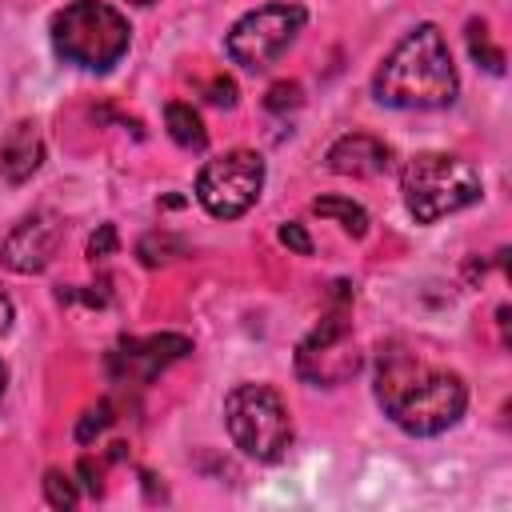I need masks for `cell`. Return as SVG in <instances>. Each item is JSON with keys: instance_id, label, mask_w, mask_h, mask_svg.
<instances>
[{"instance_id": "6da1fadb", "label": "cell", "mask_w": 512, "mask_h": 512, "mask_svg": "<svg viewBox=\"0 0 512 512\" xmlns=\"http://www.w3.org/2000/svg\"><path fill=\"white\" fill-rule=\"evenodd\" d=\"M376 400L404 432L436 436L460 420L468 392L456 372L436 368L424 356L388 344L380 348V364H376Z\"/></svg>"}, {"instance_id": "7a4b0ae2", "label": "cell", "mask_w": 512, "mask_h": 512, "mask_svg": "<svg viewBox=\"0 0 512 512\" xmlns=\"http://www.w3.org/2000/svg\"><path fill=\"white\" fill-rule=\"evenodd\" d=\"M372 96L388 108H444L456 96V64L436 24L412 28L376 68Z\"/></svg>"}, {"instance_id": "3957f363", "label": "cell", "mask_w": 512, "mask_h": 512, "mask_svg": "<svg viewBox=\"0 0 512 512\" xmlns=\"http://www.w3.org/2000/svg\"><path fill=\"white\" fill-rule=\"evenodd\" d=\"M132 44L128 20L104 4V0H72L52 16V48L60 60L88 68V72H108Z\"/></svg>"}, {"instance_id": "277c9868", "label": "cell", "mask_w": 512, "mask_h": 512, "mask_svg": "<svg viewBox=\"0 0 512 512\" xmlns=\"http://www.w3.org/2000/svg\"><path fill=\"white\" fill-rule=\"evenodd\" d=\"M480 188H484L480 172L468 160L448 156V152H420L404 164V176H400V192L416 224H432L448 212L476 204Z\"/></svg>"}, {"instance_id": "5b68a950", "label": "cell", "mask_w": 512, "mask_h": 512, "mask_svg": "<svg viewBox=\"0 0 512 512\" xmlns=\"http://www.w3.org/2000/svg\"><path fill=\"white\" fill-rule=\"evenodd\" d=\"M224 424L232 444L252 460H280L292 444L288 408L268 384H236L224 400Z\"/></svg>"}, {"instance_id": "8992f818", "label": "cell", "mask_w": 512, "mask_h": 512, "mask_svg": "<svg viewBox=\"0 0 512 512\" xmlns=\"http://www.w3.org/2000/svg\"><path fill=\"white\" fill-rule=\"evenodd\" d=\"M300 28H304V8L300 4H264V8H252L248 16H240L232 24L224 48L240 68L260 72L292 48Z\"/></svg>"}, {"instance_id": "52a82bcc", "label": "cell", "mask_w": 512, "mask_h": 512, "mask_svg": "<svg viewBox=\"0 0 512 512\" xmlns=\"http://www.w3.org/2000/svg\"><path fill=\"white\" fill-rule=\"evenodd\" d=\"M264 188V160L248 148H232L216 160H208L196 176V200L216 220L244 216Z\"/></svg>"}, {"instance_id": "ba28073f", "label": "cell", "mask_w": 512, "mask_h": 512, "mask_svg": "<svg viewBox=\"0 0 512 512\" xmlns=\"http://www.w3.org/2000/svg\"><path fill=\"white\" fill-rule=\"evenodd\" d=\"M356 368H360V356H356V348H352V340H348V320H344V312L336 308V312H328V316L320 320V328L300 344V352H296V372H300L304 380H312V384H340V380H348Z\"/></svg>"}, {"instance_id": "9c48e42d", "label": "cell", "mask_w": 512, "mask_h": 512, "mask_svg": "<svg viewBox=\"0 0 512 512\" xmlns=\"http://www.w3.org/2000/svg\"><path fill=\"white\" fill-rule=\"evenodd\" d=\"M56 248H60V220L52 212H36V216H28V220H20L12 228V236L4 240V256L0 260L12 272L28 276V272L48 268Z\"/></svg>"}, {"instance_id": "30bf717a", "label": "cell", "mask_w": 512, "mask_h": 512, "mask_svg": "<svg viewBox=\"0 0 512 512\" xmlns=\"http://www.w3.org/2000/svg\"><path fill=\"white\" fill-rule=\"evenodd\" d=\"M184 352H192V344H188L184 336L164 332V336H148V340H128V344H120V348L108 356V368H112L116 380H140V384H148L160 368H168V364L180 360Z\"/></svg>"}, {"instance_id": "8fae6325", "label": "cell", "mask_w": 512, "mask_h": 512, "mask_svg": "<svg viewBox=\"0 0 512 512\" xmlns=\"http://www.w3.org/2000/svg\"><path fill=\"white\" fill-rule=\"evenodd\" d=\"M388 144L368 132H348L328 148V168L336 176H380L388 168Z\"/></svg>"}, {"instance_id": "7c38bea8", "label": "cell", "mask_w": 512, "mask_h": 512, "mask_svg": "<svg viewBox=\"0 0 512 512\" xmlns=\"http://www.w3.org/2000/svg\"><path fill=\"white\" fill-rule=\"evenodd\" d=\"M40 160H44V140H40L36 124L32 120L12 124L0 140V176L8 184H24L40 168Z\"/></svg>"}, {"instance_id": "4fadbf2b", "label": "cell", "mask_w": 512, "mask_h": 512, "mask_svg": "<svg viewBox=\"0 0 512 512\" xmlns=\"http://www.w3.org/2000/svg\"><path fill=\"white\" fill-rule=\"evenodd\" d=\"M164 120H168V132H172V140H176L180 148H192V152H200V148L208 144V132H204L200 116L192 112V104H180V100H172V104L164 108Z\"/></svg>"}, {"instance_id": "5bb4252c", "label": "cell", "mask_w": 512, "mask_h": 512, "mask_svg": "<svg viewBox=\"0 0 512 512\" xmlns=\"http://www.w3.org/2000/svg\"><path fill=\"white\" fill-rule=\"evenodd\" d=\"M312 212L336 220L348 236H364V232H368V212H364L360 204L344 200V196H320V200H312Z\"/></svg>"}, {"instance_id": "9a60e30c", "label": "cell", "mask_w": 512, "mask_h": 512, "mask_svg": "<svg viewBox=\"0 0 512 512\" xmlns=\"http://www.w3.org/2000/svg\"><path fill=\"white\" fill-rule=\"evenodd\" d=\"M136 256H140L148 268H156V264H168L172 256H184V240L172 236V232H148V236L136 244Z\"/></svg>"}, {"instance_id": "2e32d148", "label": "cell", "mask_w": 512, "mask_h": 512, "mask_svg": "<svg viewBox=\"0 0 512 512\" xmlns=\"http://www.w3.org/2000/svg\"><path fill=\"white\" fill-rule=\"evenodd\" d=\"M468 52H472V60H480L488 72H500V68H504L500 48L488 40V28H484L480 20H472V24H468Z\"/></svg>"}, {"instance_id": "e0dca14e", "label": "cell", "mask_w": 512, "mask_h": 512, "mask_svg": "<svg viewBox=\"0 0 512 512\" xmlns=\"http://www.w3.org/2000/svg\"><path fill=\"white\" fill-rule=\"evenodd\" d=\"M44 496H48L52 508H72V504H76V484H72V476H64L60 468H48V472H44Z\"/></svg>"}, {"instance_id": "ac0fdd59", "label": "cell", "mask_w": 512, "mask_h": 512, "mask_svg": "<svg viewBox=\"0 0 512 512\" xmlns=\"http://www.w3.org/2000/svg\"><path fill=\"white\" fill-rule=\"evenodd\" d=\"M108 412H112L108 404H96L92 412H84V420H80V428H76V436H80V440H92L96 432H104V428H108V420H112Z\"/></svg>"}, {"instance_id": "d6986e66", "label": "cell", "mask_w": 512, "mask_h": 512, "mask_svg": "<svg viewBox=\"0 0 512 512\" xmlns=\"http://www.w3.org/2000/svg\"><path fill=\"white\" fill-rule=\"evenodd\" d=\"M280 244H288L292 252H300V256H312V240H308V232L300 228V224H280Z\"/></svg>"}, {"instance_id": "ffe728a7", "label": "cell", "mask_w": 512, "mask_h": 512, "mask_svg": "<svg viewBox=\"0 0 512 512\" xmlns=\"http://www.w3.org/2000/svg\"><path fill=\"white\" fill-rule=\"evenodd\" d=\"M116 252V228L112 224H100V232L88 240V256L92 260H104V256H112Z\"/></svg>"}, {"instance_id": "44dd1931", "label": "cell", "mask_w": 512, "mask_h": 512, "mask_svg": "<svg viewBox=\"0 0 512 512\" xmlns=\"http://www.w3.org/2000/svg\"><path fill=\"white\" fill-rule=\"evenodd\" d=\"M300 104V84H272L268 92V108L280 112V108H296Z\"/></svg>"}, {"instance_id": "7402d4cb", "label": "cell", "mask_w": 512, "mask_h": 512, "mask_svg": "<svg viewBox=\"0 0 512 512\" xmlns=\"http://www.w3.org/2000/svg\"><path fill=\"white\" fill-rule=\"evenodd\" d=\"M208 100L232 108V104H236V84H232V80H212V84H208Z\"/></svg>"}, {"instance_id": "603a6c76", "label": "cell", "mask_w": 512, "mask_h": 512, "mask_svg": "<svg viewBox=\"0 0 512 512\" xmlns=\"http://www.w3.org/2000/svg\"><path fill=\"white\" fill-rule=\"evenodd\" d=\"M8 324H12V300H8L4 288H0V332H8Z\"/></svg>"}, {"instance_id": "cb8c5ba5", "label": "cell", "mask_w": 512, "mask_h": 512, "mask_svg": "<svg viewBox=\"0 0 512 512\" xmlns=\"http://www.w3.org/2000/svg\"><path fill=\"white\" fill-rule=\"evenodd\" d=\"M4 380H8V372H4V364H0V396H4Z\"/></svg>"}, {"instance_id": "d4e9b609", "label": "cell", "mask_w": 512, "mask_h": 512, "mask_svg": "<svg viewBox=\"0 0 512 512\" xmlns=\"http://www.w3.org/2000/svg\"><path fill=\"white\" fill-rule=\"evenodd\" d=\"M132 4H156V0H132Z\"/></svg>"}]
</instances>
